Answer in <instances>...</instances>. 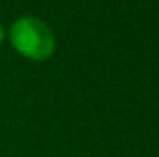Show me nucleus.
Returning <instances> with one entry per match:
<instances>
[{"mask_svg":"<svg viewBox=\"0 0 159 157\" xmlns=\"http://www.w3.org/2000/svg\"><path fill=\"white\" fill-rule=\"evenodd\" d=\"M9 39L13 48L32 59V61H44L56 50V37L54 32L46 22L35 17H20L11 24Z\"/></svg>","mask_w":159,"mask_h":157,"instance_id":"obj_1","label":"nucleus"},{"mask_svg":"<svg viewBox=\"0 0 159 157\" xmlns=\"http://www.w3.org/2000/svg\"><path fill=\"white\" fill-rule=\"evenodd\" d=\"M2 41H4V28L0 26V44H2Z\"/></svg>","mask_w":159,"mask_h":157,"instance_id":"obj_2","label":"nucleus"}]
</instances>
